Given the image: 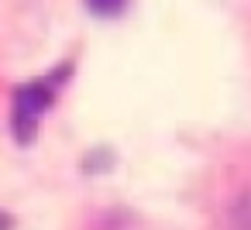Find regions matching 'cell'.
<instances>
[{"label": "cell", "instance_id": "obj_1", "mask_svg": "<svg viewBox=\"0 0 251 230\" xmlns=\"http://www.w3.org/2000/svg\"><path fill=\"white\" fill-rule=\"evenodd\" d=\"M55 103V93L49 83H25L14 90V138L21 144L35 141V127L38 117Z\"/></svg>", "mask_w": 251, "mask_h": 230}, {"label": "cell", "instance_id": "obj_2", "mask_svg": "<svg viewBox=\"0 0 251 230\" xmlns=\"http://www.w3.org/2000/svg\"><path fill=\"white\" fill-rule=\"evenodd\" d=\"M86 4H90V11H93V14H100V18H114V14H121V11H124L127 0H86Z\"/></svg>", "mask_w": 251, "mask_h": 230}, {"label": "cell", "instance_id": "obj_3", "mask_svg": "<svg viewBox=\"0 0 251 230\" xmlns=\"http://www.w3.org/2000/svg\"><path fill=\"white\" fill-rule=\"evenodd\" d=\"M0 230H11V216L7 213H0Z\"/></svg>", "mask_w": 251, "mask_h": 230}]
</instances>
